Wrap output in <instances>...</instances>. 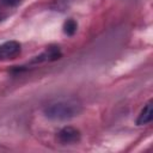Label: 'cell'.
Returning <instances> with one entry per match:
<instances>
[{"label": "cell", "mask_w": 153, "mask_h": 153, "mask_svg": "<svg viewBox=\"0 0 153 153\" xmlns=\"http://www.w3.org/2000/svg\"><path fill=\"white\" fill-rule=\"evenodd\" d=\"M81 105L75 102H57L44 109V115L53 121H68L81 112Z\"/></svg>", "instance_id": "1"}, {"label": "cell", "mask_w": 153, "mask_h": 153, "mask_svg": "<svg viewBox=\"0 0 153 153\" xmlns=\"http://www.w3.org/2000/svg\"><path fill=\"white\" fill-rule=\"evenodd\" d=\"M22 51V45L17 41H7L0 44V60H12L16 59Z\"/></svg>", "instance_id": "2"}, {"label": "cell", "mask_w": 153, "mask_h": 153, "mask_svg": "<svg viewBox=\"0 0 153 153\" xmlns=\"http://www.w3.org/2000/svg\"><path fill=\"white\" fill-rule=\"evenodd\" d=\"M80 131L74 127H65L57 134V140L62 145H71L76 143L80 141Z\"/></svg>", "instance_id": "3"}, {"label": "cell", "mask_w": 153, "mask_h": 153, "mask_svg": "<svg viewBox=\"0 0 153 153\" xmlns=\"http://www.w3.org/2000/svg\"><path fill=\"white\" fill-rule=\"evenodd\" d=\"M61 57V51L57 47H50L41 55L36 56L32 62H42V61H55Z\"/></svg>", "instance_id": "4"}, {"label": "cell", "mask_w": 153, "mask_h": 153, "mask_svg": "<svg viewBox=\"0 0 153 153\" xmlns=\"http://www.w3.org/2000/svg\"><path fill=\"white\" fill-rule=\"evenodd\" d=\"M153 118V102L149 100L145 108L142 109V111L140 112L137 120H136V124L137 126H143V124H147L152 121Z\"/></svg>", "instance_id": "5"}, {"label": "cell", "mask_w": 153, "mask_h": 153, "mask_svg": "<svg viewBox=\"0 0 153 153\" xmlns=\"http://www.w3.org/2000/svg\"><path fill=\"white\" fill-rule=\"evenodd\" d=\"M76 31V23L73 19H68L65 24H63V32L68 36L74 35Z\"/></svg>", "instance_id": "6"}, {"label": "cell", "mask_w": 153, "mask_h": 153, "mask_svg": "<svg viewBox=\"0 0 153 153\" xmlns=\"http://www.w3.org/2000/svg\"><path fill=\"white\" fill-rule=\"evenodd\" d=\"M22 2V0H0V4L2 6H5L6 8H11V7H16Z\"/></svg>", "instance_id": "7"}]
</instances>
